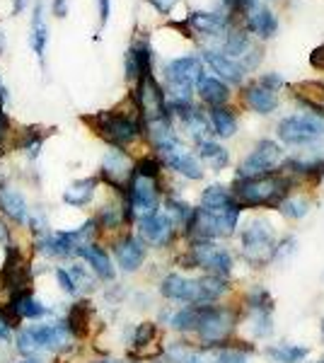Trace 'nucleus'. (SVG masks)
<instances>
[{
  "label": "nucleus",
  "mask_w": 324,
  "mask_h": 363,
  "mask_svg": "<svg viewBox=\"0 0 324 363\" xmlns=\"http://www.w3.org/2000/svg\"><path fill=\"white\" fill-rule=\"evenodd\" d=\"M17 327L5 318V313L0 310V344H5V347H13V337H15Z\"/></svg>",
  "instance_id": "obj_38"
},
{
  "label": "nucleus",
  "mask_w": 324,
  "mask_h": 363,
  "mask_svg": "<svg viewBox=\"0 0 324 363\" xmlns=\"http://www.w3.org/2000/svg\"><path fill=\"white\" fill-rule=\"evenodd\" d=\"M109 252L111 259L116 264V272L126 274V277H133L148 262V245L143 242L133 230H126L121 235H116L114 240H109Z\"/></svg>",
  "instance_id": "obj_9"
},
{
  "label": "nucleus",
  "mask_w": 324,
  "mask_h": 363,
  "mask_svg": "<svg viewBox=\"0 0 324 363\" xmlns=\"http://www.w3.org/2000/svg\"><path fill=\"white\" fill-rule=\"evenodd\" d=\"M157 294L169 303L194 306V303H196V279L186 277V274H179V272H169L157 281Z\"/></svg>",
  "instance_id": "obj_16"
},
{
  "label": "nucleus",
  "mask_w": 324,
  "mask_h": 363,
  "mask_svg": "<svg viewBox=\"0 0 324 363\" xmlns=\"http://www.w3.org/2000/svg\"><path fill=\"white\" fill-rule=\"evenodd\" d=\"M235 201L233 189L225 184H208L201 191V199H199V206L208 208V211H218V208H225L228 203Z\"/></svg>",
  "instance_id": "obj_33"
},
{
  "label": "nucleus",
  "mask_w": 324,
  "mask_h": 363,
  "mask_svg": "<svg viewBox=\"0 0 324 363\" xmlns=\"http://www.w3.org/2000/svg\"><path fill=\"white\" fill-rule=\"evenodd\" d=\"M196 155L199 160H201V165L206 162L213 172H223V169L228 167V162H230V153L225 148H223L218 140H213V138H203V140H196Z\"/></svg>",
  "instance_id": "obj_26"
},
{
  "label": "nucleus",
  "mask_w": 324,
  "mask_h": 363,
  "mask_svg": "<svg viewBox=\"0 0 324 363\" xmlns=\"http://www.w3.org/2000/svg\"><path fill=\"white\" fill-rule=\"evenodd\" d=\"M123 73H126L128 83H135L138 78L148 73H155L152 70V46L148 39H135V42L128 46L126 58H123Z\"/></svg>",
  "instance_id": "obj_18"
},
{
  "label": "nucleus",
  "mask_w": 324,
  "mask_h": 363,
  "mask_svg": "<svg viewBox=\"0 0 324 363\" xmlns=\"http://www.w3.org/2000/svg\"><path fill=\"white\" fill-rule=\"evenodd\" d=\"M54 128H41V126H22L20 131H15V150L20 153L29 165H37L41 150H44L46 138L51 136Z\"/></svg>",
  "instance_id": "obj_19"
},
{
  "label": "nucleus",
  "mask_w": 324,
  "mask_h": 363,
  "mask_svg": "<svg viewBox=\"0 0 324 363\" xmlns=\"http://www.w3.org/2000/svg\"><path fill=\"white\" fill-rule=\"evenodd\" d=\"M317 363H324V361H317Z\"/></svg>",
  "instance_id": "obj_51"
},
{
  "label": "nucleus",
  "mask_w": 324,
  "mask_h": 363,
  "mask_svg": "<svg viewBox=\"0 0 324 363\" xmlns=\"http://www.w3.org/2000/svg\"><path fill=\"white\" fill-rule=\"evenodd\" d=\"M279 140L293 148H308L324 138V116L320 114H291L276 126Z\"/></svg>",
  "instance_id": "obj_8"
},
{
  "label": "nucleus",
  "mask_w": 324,
  "mask_h": 363,
  "mask_svg": "<svg viewBox=\"0 0 324 363\" xmlns=\"http://www.w3.org/2000/svg\"><path fill=\"white\" fill-rule=\"evenodd\" d=\"M97 15H99V29L107 27L111 15V0H97Z\"/></svg>",
  "instance_id": "obj_41"
},
{
  "label": "nucleus",
  "mask_w": 324,
  "mask_h": 363,
  "mask_svg": "<svg viewBox=\"0 0 324 363\" xmlns=\"http://www.w3.org/2000/svg\"><path fill=\"white\" fill-rule=\"evenodd\" d=\"M75 259H80L82 264H87L92 274L97 277L99 284H114L116 281V264L111 259V252L104 247L102 242H87L82 247L75 250Z\"/></svg>",
  "instance_id": "obj_14"
},
{
  "label": "nucleus",
  "mask_w": 324,
  "mask_h": 363,
  "mask_svg": "<svg viewBox=\"0 0 324 363\" xmlns=\"http://www.w3.org/2000/svg\"><path fill=\"white\" fill-rule=\"evenodd\" d=\"M164 75V95L167 104H184L194 102V87L199 78L203 75V61L201 56H177L162 66Z\"/></svg>",
  "instance_id": "obj_6"
},
{
  "label": "nucleus",
  "mask_w": 324,
  "mask_h": 363,
  "mask_svg": "<svg viewBox=\"0 0 324 363\" xmlns=\"http://www.w3.org/2000/svg\"><path fill=\"white\" fill-rule=\"evenodd\" d=\"M10 363H37V361H25V359H13V361H10ZM51 363H54V361H51Z\"/></svg>",
  "instance_id": "obj_49"
},
{
  "label": "nucleus",
  "mask_w": 324,
  "mask_h": 363,
  "mask_svg": "<svg viewBox=\"0 0 324 363\" xmlns=\"http://www.w3.org/2000/svg\"><path fill=\"white\" fill-rule=\"evenodd\" d=\"M233 25V13L218 8V10H194L186 17V27L191 34H203V37H225Z\"/></svg>",
  "instance_id": "obj_15"
},
{
  "label": "nucleus",
  "mask_w": 324,
  "mask_h": 363,
  "mask_svg": "<svg viewBox=\"0 0 324 363\" xmlns=\"http://www.w3.org/2000/svg\"><path fill=\"white\" fill-rule=\"evenodd\" d=\"M296 179L284 174L281 169L271 174H262V177L250 179H235L233 182V194L242 208H279L288 194H293Z\"/></svg>",
  "instance_id": "obj_2"
},
{
  "label": "nucleus",
  "mask_w": 324,
  "mask_h": 363,
  "mask_svg": "<svg viewBox=\"0 0 324 363\" xmlns=\"http://www.w3.org/2000/svg\"><path fill=\"white\" fill-rule=\"evenodd\" d=\"M162 160V165L167 169H172L174 174H181L184 179H191V182H199L203 179V165L191 150H186L181 143H177L174 148L164 150V153L157 155Z\"/></svg>",
  "instance_id": "obj_17"
},
{
  "label": "nucleus",
  "mask_w": 324,
  "mask_h": 363,
  "mask_svg": "<svg viewBox=\"0 0 324 363\" xmlns=\"http://www.w3.org/2000/svg\"><path fill=\"white\" fill-rule=\"evenodd\" d=\"M66 269L73 279V286L78 291V298H92V294L99 291V281L95 274L87 269V264H82L80 259H70L66 262Z\"/></svg>",
  "instance_id": "obj_28"
},
{
  "label": "nucleus",
  "mask_w": 324,
  "mask_h": 363,
  "mask_svg": "<svg viewBox=\"0 0 324 363\" xmlns=\"http://www.w3.org/2000/svg\"><path fill=\"white\" fill-rule=\"evenodd\" d=\"M245 327L250 330L252 339H269L274 335V310L264 308H250L242 310Z\"/></svg>",
  "instance_id": "obj_29"
},
{
  "label": "nucleus",
  "mask_w": 324,
  "mask_h": 363,
  "mask_svg": "<svg viewBox=\"0 0 324 363\" xmlns=\"http://www.w3.org/2000/svg\"><path fill=\"white\" fill-rule=\"evenodd\" d=\"M51 15L58 20H66L68 17V0H51Z\"/></svg>",
  "instance_id": "obj_42"
},
{
  "label": "nucleus",
  "mask_w": 324,
  "mask_h": 363,
  "mask_svg": "<svg viewBox=\"0 0 324 363\" xmlns=\"http://www.w3.org/2000/svg\"><path fill=\"white\" fill-rule=\"evenodd\" d=\"M145 3H150L160 15H169L172 13V8L177 5V0H145Z\"/></svg>",
  "instance_id": "obj_43"
},
{
  "label": "nucleus",
  "mask_w": 324,
  "mask_h": 363,
  "mask_svg": "<svg viewBox=\"0 0 324 363\" xmlns=\"http://www.w3.org/2000/svg\"><path fill=\"white\" fill-rule=\"evenodd\" d=\"M293 95L305 109H310L312 114L324 116V85L317 80H303V83L293 85Z\"/></svg>",
  "instance_id": "obj_27"
},
{
  "label": "nucleus",
  "mask_w": 324,
  "mask_h": 363,
  "mask_svg": "<svg viewBox=\"0 0 324 363\" xmlns=\"http://www.w3.org/2000/svg\"><path fill=\"white\" fill-rule=\"evenodd\" d=\"M51 277H54V284H56L58 294L66 296L68 301H78V291H75L73 279H70L66 264H54V267H51Z\"/></svg>",
  "instance_id": "obj_36"
},
{
  "label": "nucleus",
  "mask_w": 324,
  "mask_h": 363,
  "mask_svg": "<svg viewBox=\"0 0 324 363\" xmlns=\"http://www.w3.org/2000/svg\"><path fill=\"white\" fill-rule=\"evenodd\" d=\"M310 63L315 68H320V70H324V44L322 46H317L315 51H312V56H310Z\"/></svg>",
  "instance_id": "obj_44"
},
{
  "label": "nucleus",
  "mask_w": 324,
  "mask_h": 363,
  "mask_svg": "<svg viewBox=\"0 0 324 363\" xmlns=\"http://www.w3.org/2000/svg\"><path fill=\"white\" fill-rule=\"evenodd\" d=\"M201 61L206 63V66L213 68V73L223 80V83L240 85V83L245 80V73H247V70L242 68V63L233 61V58H228L225 54H220V51L206 49L203 54H201Z\"/></svg>",
  "instance_id": "obj_23"
},
{
  "label": "nucleus",
  "mask_w": 324,
  "mask_h": 363,
  "mask_svg": "<svg viewBox=\"0 0 324 363\" xmlns=\"http://www.w3.org/2000/svg\"><path fill=\"white\" fill-rule=\"evenodd\" d=\"M245 102L252 112L257 114H271L276 107H279V99H276V92H271L269 87H264L262 83H252L245 90Z\"/></svg>",
  "instance_id": "obj_30"
},
{
  "label": "nucleus",
  "mask_w": 324,
  "mask_h": 363,
  "mask_svg": "<svg viewBox=\"0 0 324 363\" xmlns=\"http://www.w3.org/2000/svg\"><path fill=\"white\" fill-rule=\"evenodd\" d=\"M29 208H32V203H29L25 189L20 184H15L13 177L8 174L0 182V216L17 230H25Z\"/></svg>",
  "instance_id": "obj_13"
},
{
  "label": "nucleus",
  "mask_w": 324,
  "mask_h": 363,
  "mask_svg": "<svg viewBox=\"0 0 324 363\" xmlns=\"http://www.w3.org/2000/svg\"><path fill=\"white\" fill-rule=\"evenodd\" d=\"M310 208H312L310 199H305L300 194H288L284 201L279 203V208L276 211H279V213L288 220H303L305 216L310 213Z\"/></svg>",
  "instance_id": "obj_34"
},
{
  "label": "nucleus",
  "mask_w": 324,
  "mask_h": 363,
  "mask_svg": "<svg viewBox=\"0 0 324 363\" xmlns=\"http://www.w3.org/2000/svg\"><path fill=\"white\" fill-rule=\"evenodd\" d=\"M298 250V238L293 233L276 240V250H274V262H286L288 257H293V252Z\"/></svg>",
  "instance_id": "obj_37"
},
{
  "label": "nucleus",
  "mask_w": 324,
  "mask_h": 363,
  "mask_svg": "<svg viewBox=\"0 0 324 363\" xmlns=\"http://www.w3.org/2000/svg\"><path fill=\"white\" fill-rule=\"evenodd\" d=\"M3 51H5V37H3V32H0V56H3Z\"/></svg>",
  "instance_id": "obj_47"
},
{
  "label": "nucleus",
  "mask_w": 324,
  "mask_h": 363,
  "mask_svg": "<svg viewBox=\"0 0 324 363\" xmlns=\"http://www.w3.org/2000/svg\"><path fill=\"white\" fill-rule=\"evenodd\" d=\"M29 0H13V15H22L27 10Z\"/></svg>",
  "instance_id": "obj_45"
},
{
  "label": "nucleus",
  "mask_w": 324,
  "mask_h": 363,
  "mask_svg": "<svg viewBox=\"0 0 324 363\" xmlns=\"http://www.w3.org/2000/svg\"><path fill=\"white\" fill-rule=\"evenodd\" d=\"M317 177H320V179L324 182V160H322V165H320V169H317Z\"/></svg>",
  "instance_id": "obj_48"
},
{
  "label": "nucleus",
  "mask_w": 324,
  "mask_h": 363,
  "mask_svg": "<svg viewBox=\"0 0 324 363\" xmlns=\"http://www.w3.org/2000/svg\"><path fill=\"white\" fill-rule=\"evenodd\" d=\"M196 95L201 99L203 104H208V107H225L228 99H230V87L228 83H223L220 78H213V75H201L196 83Z\"/></svg>",
  "instance_id": "obj_25"
},
{
  "label": "nucleus",
  "mask_w": 324,
  "mask_h": 363,
  "mask_svg": "<svg viewBox=\"0 0 324 363\" xmlns=\"http://www.w3.org/2000/svg\"><path fill=\"white\" fill-rule=\"evenodd\" d=\"M230 279L213 277V274H203L196 279V303L194 306H208V303H218L220 298L230 294Z\"/></svg>",
  "instance_id": "obj_24"
},
{
  "label": "nucleus",
  "mask_w": 324,
  "mask_h": 363,
  "mask_svg": "<svg viewBox=\"0 0 324 363\" xmlns=\"http://www.w3.org/2000/svg\"><path fill=\"white\" fill-rule=\"evenodd\" d=\"M167 194L164 189V179H152L143 177V174L131 172L126 189H123V201H126L128 211L133 216V223L138 218L152 216L162 208V196Z\"/></svg>",
  "instance_id": "obj_7"
},
{
  "label": "nucleus",
  "mask_w": 324,
  "mask_h": 363,
  "mask_svg": "<svg viewBox=\"0 0 324 363\" xmlns=\"http://www.w3.org/2000/svg\"><path fill=\"white\" fill-rule=\"evenodd\" d=\"M276 240L279 235L274 223L264 216H255L240 230V259L250 269H264L274 262Z\"/></svg>",
  "instance_id": "obj_4"
},
{
  "label": "nucleus",
  "mask_w": 324,
  "mask_h": 363,
  "mask_svg": "<svg viewBox=\"0 0 324 363\" xmlns=\"http://www.w3.org/2000/svg\"><path fill=\"white\" fill-rule=\"evenodd\" d=\"M97 191H99V179L97 174L95 177H80V179H73L70 184L63 189L61 194V203L73 211H85L95 203L97 199Z\"/></svg>",
  "instance_id": "obj_20"
},
{
  "label": "nucleus",
  "mask_w": 324,
  "mask_h": 363,
  "mask_svg": "<svg viewBox=\"0 0 324 363\" xmlns=\"http://www.w3.org/2000/svg\"><path fill=\"white\" fill-rule=\"evenodd\" d=\"M46 44H49V25H46V3L44 0H34L32 8V25H29V49L39 58L44 66L46 61Z\"/></svg>",
  "instance_id": "obj_22"
},
{
  "label": "nucleus",
  "mask_w": 324,
  "mask_h": 363,
  "mask_svg": "<svg viewBox=\"0 0 324 363\" xmlns=\"http://www.w3.org/2000/svg\"><path fill=\"white\" fill-rule=\"evenodd\" d=\"M199 308V322L196 332L199 344L203 347H218V344L233 339V332L238 330L240 320H242V308L238 306H196Z\"/></svg>",
  "instance_id": "obj_5"
},
{
  "label": "nucleus",
  "mask_w": 324,
  "mask_h": 363,
  "mask_svg": "<svg viewBox=\"0 0 324 363\" xmlns=\"http://www.w3.org/2000/svg\"><path fill=\"white\" fill-rule=\"evenodd\" d=\"M259 83H262L264 87H269L271 92H279L281 87L286 85V80L281 78L279 73H267V75H264V78H259Z\"/></svg>",
  "instance_id": "obj_40"
},
{
  "label": "nucleus",
  "mask_w": 324,
  "mask_h": 363,
  "mask_svg": "<svg viewBox=\"0 0 324 363\" xmlns=\"http://www.w3.org/2000/svg\"><path fill=\"white\" fill-rule=\"evenodd\" d=\"M245 25H247V32L257 34L259 39H271L276 32H279V22H276L274 13L262 5L259 0H250L245 5Z\"/></svg>",
  "instance_id": "obj_21"
},
{
  "label": "nucleus",
  "mask_w": 324,
  "mask_h": 363,
  "mask_svg": "<svg viewBox=\"0 0 324 363\" xmlns=\"http://www.w3.org/2000/svg\"><path fill=\"white\" fill-rule=\"evenodd\" d=\"M264 356L271 363H303L310 356V347H303V344H271V347L264 349Z\"/></svg>",
  "instance_id": "obj_32"
},
{
  "label": "nucleus",
  "mask_w": 324,
  "mask_h": 363,
  "mask_svg": "<svg viewBox=\"0 0 324 363\" xmlns=\"http://www.w3.org/2000/svg\"><path fill=\"white\" fill-rule=\"evenodd\" d=\"M0 90H3V73H0Z\"/></svg>",
  "instance_id": "obj_50"
},
{
  "label": "nucleus",
  "mask_w": 324,
  "mask_h": 363,
  "mask_svg": "<svg viewBox=\"0 0 324 363\" xmlns=\"http://www.w3.org/2000/svg\"><path fill=\"white\" fill-rule=\"evenodd\" d=\"M284 148H281L276 140L264 138L255 145L250 155L240 162L238 167V177L235 179H250V177H262V174H271L281 167L284 162Z\"/></svg>",
  "instance_id": "obj_11"
},
{
  "label": "nucleus",
  "mask_w": 324,
  "mask_h": 363,
  "mask_svg": "<svg viewBox=\"0 0 324 363\" xmlns=\"http://www.w3.org/2000/svg\"><path fill=\"white\" fill-rule=\"evenodd\" d=\"M15 153V126L5 107H0V160Z\"/></svg>",
  "instance_id": "obj_35"
},
{
  "label": "nucleus",
  "mask_w": 324,
  "mask_h": 363,
  "mask_svg": "<svg viewBox=\"0 0 324 363\" xmlns=\"http://www.w3.org/2000/svg\"><path fill=\"white\" fill-rule=\"evenodd\" d=\"M206 116H208L211 133L218 138H230L238 131V114L230 107H211Z\"/></svg>",
  "instance_id": "obj_31"
},
{
  "label": "nucleus",
  "mask_w": 324,
  "mask_h": 363,
  "mask_svg": "<svg viewBox=\"0 0 324 363\" xmlns=\"http://www.w3.org/2000/svg\"><path fill=\"white\" fill-rule=\"evenodd\" d=\"M17 228H13L8 223V220L3 218V216H0V247H5V245H10L13 242V240L17 238Z\"/></svg>",
  "instance_id": "obj_39"
},
{
  "label": "nucleus",
  "mask_w": 324,
  "mask_h": 363,
  "mask_svg": "<svg viewBox=\"0 0 324 363\" xmlns=\"http://www.w3.org/2000/svg\"><path fill=\"white\" fill-rule=\"evenodd\" d=\"M87 126L97 133L109 148H131L143 138V119H140L138 109H107V112H95L82 116Z\"/></svg>",
  "instance_id": "obj_1"
},
{
  "label": "nucleus",
  "mask_w": 324,
  "mask_h": 363,
  "mask_svg": "<svg viewBox=\"0 0 324 363\" xmlns=\"http://www.w3.org/2000/svg\"><path fill=\"white\" fill-rule=\"evenodd\" d=\"M133 233L148 245V250H160V252L174 247L177 240L181 238L179 230H177V225L169 220V216L164 213L162 208L157 211V213L135 220Z\"/></svg>",
  "instance_id": "obj_10"
},
{
  "label": "nucleus",
  "mask_w": 324,
  "mask_h": 363,
  "mask_svg": "<svg viewBox=\"0 0 324 363\" xmlns=\"http://www.w3.org/2000/svg\"><path fill=\"white\" fill-rule=\"evenodd\" d=\"M177 264L186 272H203L230 279L235 272V257L228 247L218 245V240H191L186 242L184 252L177 257Z\"/></svg>",
  "instance_id": "obj_3"
},
{
  "label": "nucleus",
  "mask_w": 324,
  "mask_h": 363,
  "mask_svg": "<svg viewBox=\"0 0 324 363\" xmlns=\"http://www.w3.org/2000/svg\"><path fill=\"white\" fill-rule=\"evenodd\" d=\"M87 363H126V361H119V359H109V356H102V359H92Z\"/></svg>",
  "instance_id": "obj_46"
},
{
  "label": "nucleus",
  "mask_w": 324,
  "mask_h": 363,
  "mask_svg": "<svg viewBox=\"0 0 324 363\" xmlns=\"http://www.w3.org/2000/svg\"><path fill=\"white\" fill-rule=\"evenodd\" d=\"M131 172H133L131 153L123 148H109L107 153H104L102 162H99L97 179H99V184H104L109 191L123 196V189H126L128 179H131Z\"/></svg>",
  "instance_id": "obj_12"
}]
</instances>
